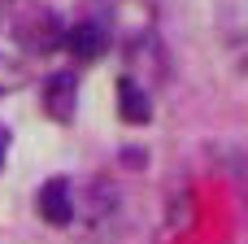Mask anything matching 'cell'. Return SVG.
I'll return each mask as SVG.
<instances>
[{"label": "cell", "instance_id": "3957f363", "mask_svg": "<svg viewBox=\"0 0 248 244\" xmlns=\"http://www.w3.org/2000/svg\"><path fill=\"white\" fill-rule=\"evenodd\" d=\"M74 96H78L74 74H52V79L44 83V109H48L57 122H70V118H74Z\"/></svg>", "mask_w": 248, "mask_h": 244}, {"label": "cell", "instance_id": "5b68a950", "mask_svg": "<svg viewBox=\"0 0 248 244\" xmlns=\"http://www.w3.org/2000/svg\"><path fill=\"white\" fill-rule=\"evenodd\" d=\"M192 192L183 188V196H170V231H187L192 227Z\"/></svg>", "mask_w": 248, "mask_h": 244}, {"label": "cell", "instance_id": "7a4b0ae2", "mask_svg": "<svg viewBox=\"0 0 248 244\" xmlns=\"http://www.w3.org/2000/svg\"><path fill=\"white\" fill-rule=\"evenodd\" d=\"M65 48H70L78 61H96V57L109 48V31H105L100 22H78V26H70V35H65Z\"/></svg>", "mask_w": 248, "mask_h": 244}, {"label": "cell", "instance_id": "8992f818", "mask_svg": "<svg viewBox=\"0 0 248 244\" xmlns=\"http://www.w3.org/2000/svg\"><path fill=\"white\" fill-rule=\"evenodd\" d=\"M0 157H4V153H0Z\"/></svg>", "mask_w": 248, "mask_h": 244}, {"label": "cell", "instance_id": "277c9868", "mask_svg": "<svg viewBox=\"0 0 248 244\" xmlns=\"http://www.w3.org/2000/svg\"><path fill=\"white\" fill-rule=\"evenodd\" d=\"M118 109H122V118H126L131 127H140V122H148V118H153L148 92H144L135 79H122V83H118Z\"/></svg>", "mask_w": 248, "mask_h": 244}, {"label": "cell", "instance_id": "6da1fadb", "mask_svg": "<svg viewBox=\"0 0 248 244\" xmlns=\"http://www.w3.org/2000/svg\"><path fill=\"white\" fill-rule=\"evenodd\" d=\"M35 205H39V218L52 223V227L74 223V196H70V183H65V179H48V183L39 188Z\"/></svg>", "mask_w": 248, "mask_h": 244}]
</instances>
